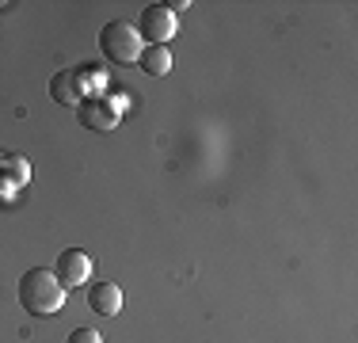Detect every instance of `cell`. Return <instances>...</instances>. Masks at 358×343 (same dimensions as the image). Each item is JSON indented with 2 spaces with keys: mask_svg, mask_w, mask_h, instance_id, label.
I'll use <instances>...</instances> for the list:
<instances>
[{
  "mask_svg": "<svg viewBox=\"0 0 358 343\" xmlns=\"http://www.w3.org/2000/svg\"><path fill=\"white\" fill-rule=\"evenodd\" d=\"M65 294H69V290H65L62 282H57V274L46 271V267H31L20 279V305L27 309L31 316H54V313H62Z\"/></svg>",
  "mask_w": 358,
  "mask_h": 343,
  "instance_id": "cell-1",
  "label": "cell"
},
{
  "mask_svg": "<svg viewBox=\"0 0 358 343\" xmlns=\"http://www.w3.org/2000/svg\"><path fill=\"white\" fill-rule=\"evenodd\" d=\"M99 50H103V57L115 65H138L145 42H141L138 27H130L126 20H110L107 27L99 31Z\"/></svg>",
  "mask_w": 358,
  "mask_h": 343,
  "instance_id": "cell-2",
  "label": "cell"
},
{
  "mask_svg": "<svg viewBox=\"0 0 358 343\" xmlns=\"http://www.w3.org/2000/svg\"><path fill=\"white\" fill-rule=\"evenodd\" d=\"M122 96H88L76 107V118H80L88 130H99V134H110L118 126V118H122V107L126 103H118Z\"/></svg>",
  "mask_w": 358,
  "mask_h": 343,
  "instance_id": "cell-3",
  "label": "cell"
},
{
  "mask_svg": "<svg viewBox=\"0 0 358 343\" xmlns=\"http://www.w3.org/2000/svg\"><path fill=\"white\" fill-rule=\"evenodd\" d=\"M138 34L145 46H168V38H176V15L164 4H149L141 8L138 20Z\"/></svg>",
  "mask_w": 358,
  "mask_h": 343,
  "instance_id": "cell-4",
  "label": "cell"
},
{
  "mask_svg": "<svg viewBox=\"0 0 358 343\" xmlns=\"http://www.w3.org/2000/svg\"><path fill=\"white\" fill-rule=\"evenodd\" d=\"M57 282H62L65 290H73V286H84V282L92 279V255L84 252V248H65L62 255H57Z\"/></svg>",
  "mask_w": 358,
  "mask_h": 343,
  "instance_id": "cell-5",
  "label": "cell"
},
{
  "mask_svg": "<svg viewBox=\"0 0 358 343\" xmlns=\"http://www.w3.org/2000/svg\"><path fill=\"white\" fill-rule=\"evenodd\" d=\"M88 305H92V313H99V316H118L122 313V286H118V282H96L92 294H88Z\"/></svg>",
  "mask_w": 358,
  "mask_h": 343,
  "instance_id": "cell-6",
  "label": "cell"
},
{
  "mask_svg": "<svg viewBox=\"0 0 358 343\" xmlns=\"http://www.w3.org/2000/svg\"><path fill=\"white\" fill-rule=\"evenodd\" d=\"M50 96H54L57 103H76L80 107L84 103V88H80V76H76V69H62V73L50 80Z\"/></svg>",
  "mask_w": 358,
  "mask_h": 343,
  "instance_id": "cell-7",
  "label": "cell"
},
{
  "mask_svg": "<svg viewBox=\"0 0 358 343\" xmlns=\"http://www.w3.org/2000/svg\"><path fill=\"white\" fill-rule=\"evenodd\" d=\"M138 65L149 76H164V73H172V50H168V46H145Z\"/></svg>",
  "mask_w": 358,
  "mask_h": 343,
  "instance_id": "cell-8",
  "label": "cell"
},
{
  "mask_svg": "<svg viewBox=\"0 0 358 343\" xmlns=\"http://www.w3.org/2000/svg\"><path fill=\"white\" fill-rule=\"evenodd\" d=\"M0 172H8V183L12 187H23L31 179V164L23 157H4V153H0Z\"/></svg>",
  "mask_w": 358,
  "mask_h": 343,
  "instance_id": "cell-9",
  "label": "cell"
},
{
  "mask_svg": "<svg viewBox=\"0 0 358 343\" xmlns=\"http://www.w3.org/2000/svg\"><path fill=\"white\" fill-rule=\"evenodd\" d=\"M65 343H103V336L92 332V328H76V332H69V340H65Z\"/></svg>",
  "mask_w": 358,
  "mask_h": 343,
  "instance_id": "cell-10",
  "label": "cell"
}]
</instances>
